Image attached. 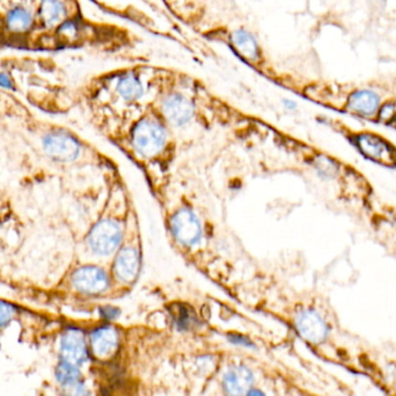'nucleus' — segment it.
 Segmentation results:
<instances>
[{
	"label": "nucleus",
	"instance_id": "nucleus-1",
	"mask_svg": "<svg viewBox=\"0 0 396 396\" xmlns=\"http://www.w3.org/2000/svg\"><path fill=\"white\" fill-rule=\"evenodd\" d=\"M170 71V68L139 64L100 73L77 89L76 104L100 123L134 121L159 101Z\"/></svg>",
	"mask_w": 396,
	"mask_h": 396
},
{
	"label": "nucleus",
	"instance_id": "nucleus-2",
	"mask_svg": "<svg viewBox=\"0 0 396 396\" xmlns=\"http://www.w3.org/2000/svg\"><path fill=\"white\" fill-rule=\"evenodd\" d=\"M168 121L152 106L130 123V143L140 155L151 159L162 152L168 142Z\"/></svg>",
	"mask_w": 396,
	"mask_h": 396
},
{
	"label": "nucleus",
	"instance_id": "nucleus-3",
	"mask_svg": "<svg viewBox=\"0 0 396 396\" xmlns=\"http://www.w3.org/2000/svg\"><path fill=\"white\" fill-rule=\"evenodd\" d=\"M42 148L50 159L73 162L78 157L80 144L75 136L62 129L53 128L42 136Z\"/></svg>",
	"mask_w": 396,
	"mask_h": 396
},
{
	"label": "nucleus",
	"instance_id": "nucleus-4",
	"mask_svg": "<svg viewBox=\"0 0 396 396\" xmlns=\"http://www.w3.org/2000/svg\"><path fill=\"white\" fill-rule=\"evenodd\" d=\"M121 240V230L116 222L105 220L91 230L89 245L96 254H109L116 250Z\"/></svg>",
	"mask_w": 396,
	"mask_h": 396
},
{
	"label": "nucleus",
	"instance_id": "nucleus-5",
	"mask_svg": "<svg viewBox=\"0 0 396 396\" xmlns=\"http://www.w3.org/2000/svg\"><path fill=\"white\" fill-rule=\"evenodd\" d=\"M295 328L301 338L308 343L320 344L328 336V326L317 311H301L295 318Z\"/></svg>",
	"mask_w": 396,
	"mask_h": 396
},
{
	"label": "nucleus",
	"instance_id": "nucleus-6",
	"mask_svg": "<svg viewBox=\"0 0 396 396\" xmlns=\"http://www.w3.org/2000/svg\"><path fill=\"white\" fill-rule=\"evenodd\" d=\"M357 147L360 152L367 159L374 162L381 163L385 166H390L395 163V151L394 149L379 136L372 134H361L357 136Z\"/></svg>",
	"mask_w": 396,
	"mask_h": 396
},
{
	"label": "nucleus",
	"instance_id": "nucleus-7",
	"mask_svg": "<svg viewBox=\"0 0 396 396\" xmlns=\"http://www.w3.org/2000/svg\"><path fill=\"white\" fill-rule=\"evenodd\" d=\"M171 229L175 237L185 245H194L202 236V227L198 218L187 209H182L173 215Z\"/></svg>",
	"mask_w": 396,
	"mask_h": 396
},
{
	"label": "nucleus",
	"instance_id": "nucleus-8",
	"mask_svg": "<svg viewBox=\"0 0 396 396\" xmlns=\"http://www.w3.org/2000/svg\"><path fill=\"white\" fill-rule=\"evenodd\" d=\"M73 284L83 293L98 294L109 287V278L101 268L96 266L82 268L73 274Z\"/></svg>",
	"mask_w": 396,
	"mask_h": 396
},
{
	"label": "nucleus",
	"instance_id": "nucleus-9",
	"mask_svg": "<svg viewBox=\"0 0 396 396\" xmlns=\"http://www.w3.org/2000/svg\"><path fill=\"white\" fill-rule=\"evenodd\" d=\"M61 354L63 360L73 365H80L87 358L85 340L80 331L69 330L63 336Z\"/></svg>",
	"mask_w": 396,
	"mask_h": 396
},
{
	"label": "nucleus",
	"instance_id": "nucleus-10",
	"mask_svg": "<svg viewBox=\"0 0 396 396\" xmlns=\"http://www.w3.org/2000/svg\"><path fill=\"white\" fill-rule=\"evenodd\" d=\"M91 345L94 356L106 359L112 356L119 345V335L113 328L104 327L94 331L91 337Z\"/></svg>",
	"mask_w": 396,
	"mask_h": 396
},
{
	"label": "nucleus",
	"instance_id": "nucleus-11",
	"mask_svg": "<svg viewBox=\"0 0 396 396\" xmlns=\"http://www.w3.org/2000/svg\"><path fill=\"white\" fill-rule=\"evenodd\" d=\"M231 49L249 63H256L259 58V48L254 37L248 32L236 30L229 34Z\"/></svg>",
	"mask_w": 396,
	"mask_h": 396
},
{
	"label": "nucleus",
	"instance_id": "nucleus-12",
	"mask_svg": "<svg viewBox=\"0 0 396 396\" xmlns=\"http://www.w3.org/2000/svg\"><path fill=\"white\" fill-rule=\"evenodd\" d=\"M254 383V376L251 371L245 366H234L227 371L223 379L227 393L233 395L249 394Z\"/></svg>",
	"mask_w": 396,
	"mask_h": 396
},
{
	"label": "nucleus",
	"instance_id": "nucleus-13",
	"mask_svg": "<svg viewBox=\"0 0 396 396\" xmlns=\"http://www.w3.org/2000/svg\"><path fill=\"white\" fill-rule=\"evenodd\" d=\"M139 254L134 249H123L116 258V272L125 283L135 280L139 273Z\"/></svg>",
	"mask_w": 396,
	"mask_h": 396
},
{
	"label": "nucleus",
	"instance_id": "nucleus-14",
	"mask_svg": "<svg viewBox=\"0 0 396 396\" xmlns=\"http://www.w3.org/2000/svg\"><path fill=\"white\" fill-rule=\"evenodd\" d=\"M347 106L350 111L359 116H373L379 107V97L369 89H360L351 94Z\"/></svg>",
	"mask_w": 396,
	"mask_h": 396
},
{
	"label": "nucleus",
	"instance_id": "nucleus-15",
	"mask_svg": "<svg viewBox=\"0 0 396 396\" xmlns=\"http://www.w3.org/2000/svg\"><path fill=\"white\" fill-rule=\"evenodd\" d=\"M76 366L77 365L68 363L66 360H63L62 363L58 365L56 370V376L57 379L62 385L73 387L78 383L80 373Z\"/></svg>",
	"mask_w": 396,
	"mask_h": 396
},
{
	"label": "nucleus",
	"instance_id": "nucleus-16",
	"mask_svg": "<svg viewBox=\"0 0 396 396\" xmlns=\"http://www.w3.org/2000/svg\"><path fill=\"white\" fill-rule=\"evenodd\" d=\"M175 323L182 329H190L194 326V316L187 311V308L179 307L178 313L175 314Z\"/></svg>",
	"mask_w": 396,
	"mask_h": 396
},
{
	"label": "nucleus",
	"instance_id": "nucleus-17",
	"mask_svg": "<svg viewBox=\"0 0 396 396\" xmlns=\"http://www.w3.org/2000/svg\"><path fill=\"white\" fill-rule=\"evenodd\" d=\"M14 309L12 306H8V304H1V313H0V318H1V326H5V324L8 322V321L13 316Z\"/></svg>",
	"mask_w": 396,
	"mask_h": 396
},
{
	"label": "nucleus",
	"instance_id": "nucleus-18",
	"mask_svg": "<svg viewBox=\"0 0 396 396\" xmlns=\"http://www.w3.org/2000/svg\"><path fill=\"white\" fill-rule=\"evenodd\" d=\"M103 315L104 316L109 317V318H114L116 315H119V311H116L114 308H107V309H104Z\"/></svg>",
	"mask_w": 396,
	"mask_h": 396
}]
</instances>
